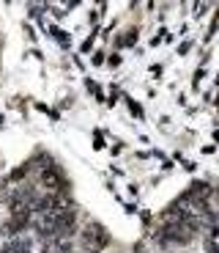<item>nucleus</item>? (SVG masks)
I'll return each instance as SVG.
<instances>
[{
    "label": "nucleus",
    "instance_id": "1",
    "mask_svg": "<svg viewBox=\"0 0 219 253\" xmlns=\"http://www.w3.org/2000/svg\"><path fill=\"white\" fill-rule=\"evenodd\" d=\"M82 242H85V248H90V251H102V248L110 245V231L102 223L90 220V223L85 226V231H82Z\"/></svg>",
    "mask_w": 219,
    "mask_h": 253
},
{
    "label": "nucleus",
    "instance_id": "5",
    "mask_svg": "<svg viewBox=\"0 0 219 253\" xmlns=\"http://www.w3.org/2000/svg\"><path fill=\"white\" fill-rule=\"evenodd\" d=\"M121 42H123V44H134V42H137V30H134V28L126 30V36H123Z\"/></svg>",
    "mask_w": 219,
    "mask_h": 253
},
{
    "label": "nucleus",
    "instance_id": "3",
    "mask_svg": "<svg viewBox=\"0 0 219 253\" xmlns=\"http://www.w3.org/2000/svg\"><path fill=\"white\" fill-rule=\"evenodd\" d=\"M208 196H211V187H208L205 182H195L189 190H186V198L200 201V204H205V201H208Z\"/></svg>",
    "mask_w": 219,
    "mask_h": 253
},
{
    "label": "nucleus",
    "instance_id": "6",
    "mask_svg": "<svg viewBox=\"0 0 219 253\" xmlns=\"http://www.w3.org/2000/svg\"><path fill=\"white\" fill-rule=\"evenodd\" d=\"M0 253H8V251H0Z\"/></svg>",
    "mask_w": 219,
    "mask_h": 253
},
{
    "label": "nucleus",
    "instance_id": "2",
    "mask_svg": "<svg viewBox=\"0 0 219 253\" xmlns=\"http://www.w3.org/2000/svg\"><path fill=\"white\" fill-rule=\"evenodd\" d=\"M41 184H44V190H49V193H61V190L68 187L66 176L61 174V168H55V165L41 174Z\"/></svg>",
    "mask_w": 219,
    "mask_h": 253
},
{
    "label": "nucleus",
    "instance_id": "4",
    "mask_svg": "<svg viewBox=\"0 0 219 253\" xmlns=\"http://www.w3.org/2000/svg\"><path fill=\"white\" fill-rule=\"evenodd\" d=\"M14 251L17 253H27V248H30V242H27V239H17V242H14Z\"/></svg>",
    "mask_w": 219,
    "mask_h": 253
}]
</instances>
